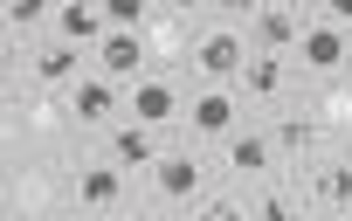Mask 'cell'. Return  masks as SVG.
Instances as JSON below:
<instances>
[{
    "label": "cell",
    "instance_id": "3957f363",
    "mask_svg": "<svg viewBox=\"0 0 352 221\" xmlns=\"http://www.w3.org/2000/svg\"><path fill=\"white\" fill-rule=\"evenodd\" d=\"M63 131H76L63 90H35V83H28V90H8V145H14V159H21V145L56 152Z\"/></svg>",
    "mask_w": 352,
    "mask_h": 221
},
{
    "label": "cell",
    "instance_id": "9a60e30c",
    "mask_svg": "<svg viewBox=\"0 0 352 221\" xmlns=\"http://www.w3.org/2000/svg\"><path fill=\"white\" fill-rule=\"evenodd\" d=\"M242 28H249L256 56H297V42H304L311 14H304V8H249V14H242Z\"/></svg>",
    "mask_w": 352,
    "mask_h": 221
},
{
    "label": "cell",
    "instance_id": "cb8c5ba5",
    "mask_svg": "<svg viewBox=\"0 0 352 221\" xmlns=\"http://www.w3.org/2000/svg\"><path fill=\"white\" fill-rule=\"evenodd\" d=\"M324 21H338V28L352 35V0H331V8H324Z\"/></svg>",
    "mask_w": 352,
    "mask_h": 221
},
{
    "label": "cell",
    "instance_id": "2e32d148",
    "mask_svg": "<svg viewBox=\"0 0 352 221\" xmlns=\"http://www.w3.org/2000/svg\"><path fill=\"white\" fill-rule=\"evenodd\" d=\"M90 70H97V63H90V49H69V42H56V35H49V42L35 49V63H28V83H35V90H63V97H69Z\"/></svg>",
    "mask_w": 352,
    "mask_h": 221
},
{
    "label": "cell",
    "instance_id": "5b68a950",
    "mask_svg": "<svg viewBox=\"0 0 352 221\" xmlns=\"http://www.w3.org/2000/svg\"><path fill=\"white\" fill-rule=\"evenodd\" d=\"M242 125H249L242 90H235V83H208V90H194V97H187V125H180V138H194V145L221 152Z\"/></svg>",
    "mask_w": 352,
    "mask_h": 221
},
{
    "label": "cell",
    "instance_id": "d4e9b609",
    "mask_svg": "<svg viewBox=\"0 0 352 221\" xmlns=\"http://www.w3.org/2000/svg\"><path fill=\"white\" fill-rule=\"evenodd\" d=\"M49 221H97V214H83V207H63V214H49Z\"/></svg>",
    "mask_w": 352,
    "mask_h": 221
},
{
    "label": "cell",
    "instance_id": "d6986e66",
    "mask_svg": "<svg viewBox=\"0 0 352 221\" xmlns=\"http://www.w3.org/2000/svg\"><path fill=\"white\" fill-rule=\"evenodd\" d=\"M104 35H111V21H104V0H63V14H56V42H69V49H104Z\"/></svg>",
    "mask_w": 352,
    "mask_h": 221
},
{
    "label": "cell",
    "instance_id": "7c38bea8",
    "mask_svg": "<svg viewBox=\"0 0 352 221\" xmlns=\"http://www.w3.org/2000/svg\"><path fill=\"white\" fill-rule=\"evenodd\" d=\"M235 90H242V104L249 111H276V104H290L297 97V63L290 56H249V70L235 76Z\"/></svg>",
    "mask_w": 352,
    "mask_h": 221
},
{
    "label": "cell",
    "instance_id": "7402d4cb",
    "mask_svg": "<svg viewBox=\"0 0 352 221\" xmlns=\"http://www.w3.org/2000/svg\"><path fill=\"white\" fill-rule=\"evenodd\" d=\"M187 221H256V214H249V193L242 187H214L208 200L187 207Z\"/></svg>",
    "mask_w": 352,
    "mask_h": 221
},
{
    "label": "cell",
    "instance_id": "7a4b0ae2",
    "mask_svg": "<svg viewBox=\"0 0 352 221\" xmlns=\"http://www.w3.org/2000/svg\"><path fill=\"white\" fill-rule=\"evenodd\" d=\"M249 56H256V42H249V28H242V14H221V21H208L201 35H194V56H187V83L194 90H208V83H235L242 70H249Z\"/></svg>",
    "mask_w": 352,
    "mask_h": 221
},
{
    "label": "cell",
    "instance_id": "44dd1931",
    "mask_svg": "<svg viewBox=\"0 0 352 221\" xmlns=\"http://www.w3.org/2000/svg\"><path fill=\"white\" fill-rule=\"evenodd\" d=\"M56 0H14L8 8V35H21V42H49L56 35Z\"/></svg>",
    "mask_w": 352,
    "mask_h": 221
},
{
    "label": "cell",
    "instance_id": "603a6c76",
    "mask_svg": "<svg viewBox=\"0 0 352 221\" xmlns=\"http://www.w3.org/2000/svg\"><path fill=\"white\" fill-rule=\"evenodd\" d=\"M111 221H159V207H152V200H131V207H124V214H111Z\"/></svg>",
    "mask_w": 352,
    "mask_h": 221
},
{
    "label": "cell",
    "instance_id": "6da1fadb",
    "mask_svg": "<svg viewBox=\"0 0 352 221\" xmlns=\"http://www.w3.org/2000/svg\"><path fill=\"white\" fill-rule=\"evenodd\" d=\"M214 173H221V166H214V152H208V145L173 138V145L159 152V166L145 173V200H152V207H194V200H208V193H214V187H208Z\"/></svg>",
    "mask_w": 352,
    "mask_h": 221
},
{
    "label": "cell",
    "instance_id": "ba28073f",
    "mask_svg": "<svg viewBox=\"0 0 352 221\" xmlns=\"http://www.w3.org/2000/svg\"><path fill=\"white\" fill-rule=\"evenodd\" d=\"M290 63H297V76H311V90L318 83H338V76H352V35L338 21L311 14V28H304V42H297Z\"/></svg>",
    "mask_w": 352,
    "mask_h": 221
},
{
    "label": "cell",
    "instance_id": "9c48e42d",
    "mask_svg": "<svg viewBox=\"0 0 352 221\" xmlns=\"http://www.w3.org/2000/svg\"><path fill=\"white\" fill-rule=\"evenodd\" d=\"M201 28H208V21H194V14H180V8H152V21H145V56H152V70H159V76H180Z\"/></svg>",
    "mask_w": 352,
    "mask_h": 221
},
{
    "label": "cell",
    "instance_id": "30bf717a",
    "mask_svg": "<svg viewBox=\"0 0 352 221\" xmlns=\"http://www.w3.org/2000/svg\"><path fill=\"white\" fill-rule=\"evenodd\" d=\"M270 125V138H276V159H283V173H297V166H311V159H324L331 152V131L304 111V104H290V111H270L263 118Z\"/></svg>",
    "mask_w": 352,
    "mask_h": 221
},
{
    "label": "cell",
    "instance_id": "8fae6325",
    "mask_svg": "<svg viewBox=\"0 0 352 221\" xmlns=\"http://www.w3.org/2000/svg\"><path fill=\"white\" fill-rule=\"evenodd\" d=\"M69 125L83 131V138H104L111 125H124V83H111V76H83L76 90H69Z\"/></svg>",
    "mask_w": 352,
    "mask_h": 221
},
{
    "label": "cell",
    "instance_id": "5bb4252c",
    "mask_svg": "<svg viewBox=\"0 0 352 221\" xmlns=\"http://www.w3.org/2000/svg\"><path fill=\"white\" fill-rule=\"evenodd\" d=\"M214 166L228 173V180H270L283 159H276V138H270V125H242L221 152H214Z\"/></svg>",
    "mask_w": 352,
    "mask_h": 221
},
{
    "label": "cell",
    "instance_id": "52a82bcc",
    "mask_svg": "<svg viewBox=\"0 0 352 221\" xmlns=\"http://www.w3.org/2000/svg\"><path fill=\"white\" fill-rule=\"evenodd\" d=\"M187 97H194L187 76H159V70H152V76H138V83L124 90V118H138V125H152V131L173 138V131L187 125Z\"/></svg>",
    "mask_w": 352,
    "mask_h": 221
},
{
    "label": "cell",
    "instance_id": "277c9868",
    "mask_svg": "<svg viewBox=\"0 0 352 221\" xmlns=\"http://www.w3.org/2000/svg\"><path fill=\"white\" fill-rule=\"evenodd\" d=\"M131 180L138 173H124V166H111L104 152H97V138L83 145V159H76V187H69V207H83V214H97V221H111V214H124L138 193H131Z\"/></svg>",
    "mask_w": 352,
    "mask_h": 221
},
{
    "label": "cell",
    "instance_id": "ac0fdd59",
    "mask_svg": "<svg viewBox=\"0 0 352 221\" xmlns=\"http://www.w3.org/2000/svg\"><path fill=\"white\" fill-rule=\"evenodd\" d=\"M249 214H256V221H311V207H304L297 180H283V173L249 180Z\"/></svg>",
    "mask_w": 352,
    "mask_h": 221
},
{
    "label": "cell",
    "instance_id": "8992f818",
    "mask_svg": "<svg viewBox=\"0 0 352 221\" xmlns=\"http://www.w3.org/2000/svg\"><path fill=\"white\" fill-rule=\"evenodd\" d=\"M283 180H297L311 221H338V214L352 207V145H331L324 159H311V166H297V173H283Z\"/></svg>",
    "mask_w": 352,
    "mask_h": 221
},
{
    "label": "cell",
    "instance_id": "4fadbf2b",
    "mask_svg": "<svg viewBox=\"0 0 352 221\" xmlns=\"http://www.w3.org/2000/svg\"><path fill=\"white\" fill-rule=\"evenodd\" d=\"M166 145H173V138H166V131H152V125H138V118H124V125H111V131L97 138V152H104L111 166L138 173V180L159 166V152H166Z\"/></svg>",
    "mask_w": 352,
    "mask_h": 221
},
{
    "label": "cell",
    "instance_id": "ffe728a7",
    "mask_svg": "<svg viewBox=\"0 0 352 221\" xmlns=\"http://www.w3.org/2000/svg\"><path fill=\"white\" fill-rule=\"evenodd\" d=\"M304 111L331 131V145H352V76H338V83H318L311 97H304Z\"/></svg>",
    "mask_w": 352,
    "mask_h": 221
},
{
    "label": "cell",
    "instance_id": "e0dca14e",
    "mask_svg": "<svg viewBox=\"0 0 352 221\" xmlns=\"http://www.w3.org/2000/svg\"><path fill=\"white\" fill-rule=\"evenodd\" d=\"M90 63H97V76H111V83H124V90H131L138 76H152V56H145V35H118V28L104 35V49H97Z\"/></svg>",
    "mask_w": 352,
    "mask_h": 221
},
{
    "label": "cell",
    "instance_id": "484cf974",
    "mask_svg": "<svg viewBox=\"0 0 352 221\" xmlns=\"http://www.w3.org/2000/svg\"><path fill=\"white\" fill-rule=\"evenodd\" d=\"M338 221H352V207H345V214H338Z\"/></svg>",
    "mask_w": 352,
    "mask_h": 221
}]
</instances>
